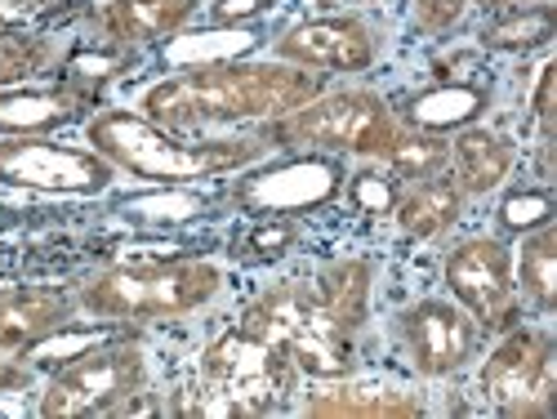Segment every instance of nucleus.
I'll return each mask as SVG.
<instances>
[{"instance_id":"nucleus-19","label":"nucleus","mask_w":557,"mask_h":419,"mask_svg":"<svg viewBox=\"0 0 557 419\" xmlns=\"http://www.w3.org/2000/svg\"><path fill=\"white\" fill-rule=\"evenodd\" d=\"M339 188V174L321 161H299V165H282L255 183H246L242 201L255 206L259 214H295L308 210L317 201H326Z\"/></svg>"},{"instance_id":"nucleus-15","label":"nucleus","mask_w":557,"mask_h":419,"mask_svg":"<svg viewBox=\"0 0 557 419\" xmlns=\"http://www.w3.org/2000/svg\"><path fill=\"white\" fill-rule=\"evenodd\" d=\"M201 10V0H103L95 10V27L116 50H144L178 36Z\"/></svg>"},{"instance_id":"nucleus-10","label":"nucleus","mask_w":557,"mask_h":419,"mask_svg":"<svg viewBox=\"0 0 557 419\" xmlns=\"http://www.w3.org/2000/svg\"><path fill=\"white\" fill-rule=\"evenodd\" d=\"M442 282L450 299L482 325V335H504L508 325L522 321L513 250L499 237H463L459 246H450L442 263Z\"/></svg>"},{"instance_id":"nucleus-5","label":"nucleus","mask_w":557,"mask_h":419,"mask_svg":"<svg viewBox=\"0 0 557 419\" xmlns=\"http://www.w3.org/2000/svg\"><path fill=\"white\" fill-rule=\"evenodd\" d=\"M299 389V366L255 335L237 331L219 335L197 366L188 415H272Z\"/></svg>"},{"instance_id":"nucleus-17","label":"nucleus","mask_w":557,"mask_h":419,"mask_svg":"<svg viewBox=\"0 0 557 419\" xmlns=\"http://www.w3.org/2000/svg\"><path fill=\"white\" fill-rule=\"evenodd\" d=\"M424 393L401 389V384H384V380H326V389H312L304 397V415L312 419H331V415H348V419H406V415H424Z\"/></svg>"},{"instance_id":"nucleus-13","label":"nucleus","mask_w":557,"mask_h":419,"mask_svg":"<svg viewBox=\"0 0 557 419\" xmlns=\"http://www.w3.org/2000/svg\"><path fill=\"white\" fill-rule=\"evenodd\" d=\"M95 108H99V89L76 76H63L59 85H10L0 89V138L50 134L59 125L95 116Z\"/></svg>"},{"instance_id":"nucleus-22","label":"nucleus","mask_w":557,"mask_h":419,"mask_svg":"<svg viewBox=\"0 0 557 419\" xmlns=\"http://www.w3.org/2000/svg\"><path fill=\"white\" fill-rule=\"evenodd\" d=\"M482 103H486V95L478 85H437V89H424V95H410L397 116H401V125L446 134V130L473 125Z\"/></svg>"},{"instance_id":"nucleus-27","label":"nucleus","mask_w":557,"mask_h":419,"mask_svg":"<svg viewBox=\"0 0 557 419\" xmlns=\"http://www.w3.org/2000/svg\"><path fill=\"white\" fill-rule=\"evenodd\" d=\"M299 237V227L286 219V214H263L255 227H250V237H242V255L246 259H276V255H286Z\"/></svg>"},{"instance_id":"nucleus-31","label":"nucleus","mask_w":557,"mask_h":419,"mask_svg":"<svg viewBox=\"0 0 557 419\" xmlns=\"http://www.w3.org/2000/svg\"><path fill=\"white\" fill-rule=\"evenodd\" d=\"M469 5L486 10V14H508V10H535V5H553V0H469Z\"/></svg>"},{"instance_id":"nucleus-16","label":"nucleus","mask_w":557,"mask_h":419,"mask_svg":"<svg viewBox=\"0 0 557 419\" xmlns=\"http://www.w3.org/2000/svg\"><path fill=\"white\" fill-rule=\"evenodd\" d=\"M518 165V144L486 125H463L446 138V174L463 197L499 193Z\"/></svg>"},{"instance_id":"nucleus-25","label":"nucleus","mask_w":557,"mask_h":419,"mask_svg":"<svg viewBox=\"0 0 557 419\" xmlns=\"http://www.w3.org/2000/svg\"><path fill=\"white\" fill-rule=\"evenodd\" d=\"M54 63V40L36 32H0V89L27 85Z\"/></svg>"},{"instance_id":"nucleus-29","label":"nucleus","mask_w":557,"mask_h":419,"mask_svg":"<svg viewBox=\"0 0 557 419\" xmlns=\"http://www.w3.org/2000/svg\"><path fill=\"white\" fill-rule=\"evenodd\" d=\"M32 384V366H23V357H0V393H18Z\"/></svg>"},{"instance_id":"nucleus-12","label":"nucleus","mask_w":557,"mask_h":419,"mask_svg":"<svg viewBox=\"0 0 557 419\" xmlns=\"http://www.w3.org/2000/svg\"><path fill=\"white\" fill-rule=\"evenodd\" d=\"M384 40L357 14H321V19H304L295 27H286L272 40V59L308 67V72H366L380 59Z\"/></svg>"},{"instance_id":"nucleus-14","label":"nucleus","mask_w":557,"mask_h":419,"mask_svg":"<svg viewBox=\"0 0 557 419\" xmlns=\"http://www.w3.org/2000/svg\"><path fill=\"white\" fill-rule=\"evenodd\" d=\"M76 299L59 286H5L0 291V357H23L67 331Z\"/></svg>"},{"instance_id":"nucleus-20","label":"nucleus","mask_w":557,"mask_h":419,"mask_svg":"<svg viewBox=\"0 0 557 419\" xmlns=\"http://www.w3.org/2000/svg\"><path fill=\"white\" fill-rule=\"evenodd\" d=\"M513 282H518L522 308H531L535 317H553L557 308V227L553 223L522 232V242L513 250Z\"/></svg>"},{"instance_id":"nucleus-23","label":"nucleus","mask_w":557,"mask_h":419,"mask_svg":"<svg viewBox=\"0 0 557 419\" xmlns=\"http://www.w3.org/2000/svg\"><path fill=\"white\" fill-rule=\"evenodd\" d=\"M397 183H414V178H429V174H442L446 170V134H433V130H414V125H401L388 157L380 161Z\"/></svg>"},{"instance_id":"nucleus-7","label":"nucleus","mask_w":557,"mask_h":419,"mask_svg":"<svg viewBox=\"0 0 557 419\" xmlns=\"http://www.w3.org/2000/svg\"><path fill=\"white\" fill-rule=\"evenodd\" d=\"M148 353L116 340L89 353H76L45 384L36 410L45 419H81V415H144L161 410L148 393Z\"/></svg>"},{"instance_id":"nucleus-3","label":"nucleus","mask_w":557,"mask_h":419,"mask_svg":"<svg viewBox=\"0 0 557 419\" xmlns=\"http://www.w3.org/2000/svg\"><path fill=\"white\" fill-rule=\"evenodd\" d=\"M223 291V268L210 259L125 263L108 268L76 291V312L103 325L121 321H174L206 308Z\"/></svg>"},{"instance_id":"nucleus-21","label":"nucleus","mask_w":557,"mask_h":419,"mask_svg":"<svg viewBox=\"0 0 557 419\" xmlns=\"http://www.w3.org/2000/svg\"><path fill=\"white\" fill-rule=\"evenodd\" d=\"M370 263L366 259H335V263H326L317 272V282H312V291H317V299L331 308V317L344 325L348 335H357L361 325H366V317H370Z\"/></svg>"},{"instance_id":"nucleus-32","label":"nucleus","mask_w":557,"mask_h":419,"mask_svg":"<svg viewBox=\"0 0 557 419\" xmlns=\"http://www.w3.org/2000/svg\"><path fill=\"white\" fill-rule=\"evenodd\" d=\"M5 223H14V210H0V227H5Z\"/></svg>"},{"instance_id":"nucleus-28","label":"nucleus","mask_w":557,"mask_h":419,"mask_svg":"<svg viewBox=\"0 0 557 419\" xmlns=\"http://www.w3.org/2000/svg\"><path fill=\"white\" fill-rule=\"evenodd\" d=\"M397 178L388 174V178H370V174H357L352 178V197L361 201V206H370V210H388L397 197Z\"/></svg>"},{"instance_id":"nucleus-8","label":"nucleus","mask_w":557,"mask_h":419,"mask_svg":"<svg viewBox=\"0 0 557 419\" xmlns=\"http://www.w3.org/2000/svg\"><path fill=\"white\" fill-rule=\"evenodd\" d=\"M478 393L495 415L548 419L557 397V340L544 325H508L478 370Z\"/></svg>"},{"instance_id":"nucleus-11","label":"nucleus","mask_w":557,"mask_h":419,"mask_svg":"<svg viewBox=\"0 0 557 419\" xmlns=\"http://www.w3.org/2000/svg\"><path fill=\"white\" fill-rule=\"evenodd\" d=\"M401 344L424 380H450L473 366L482 325L455 299H420L401 312Z\"/></svg>"},{"instance_id":"nucleus-4","label":"nucleus","mask_w":557,"mask_h":419,"mask_svg":"<svg viewBox=\"0 0 557 419\" xmlns=\"http://www.w3.org/2000/svg\"><path fill=\"white\" fill-rule=\"evenodd\" d=\"M242 331L282 348L299 375L312 380H344L357 366V335H348L344 325L331 317V308L317 299L312 282H276L259 299L246 304Z\"/></svg>"},{"instance_id":"nucleus-1","label":"nucleus","mask_w":557,"mask_h":419,"mask_svg":"<svg viewBox=\"0 0 557 419\" xmlns=\"http://www.w3.org/2000/svg\"><path fill=\"white\" fill-rule=\"evenodd\" d=\"M326 89V76L282 59H214L178 67L174 76L144 89L138 112L165 130H210L276 121Z\"/></svg>"},{"instance_id":"nucleus-2","label":"nucleus","mask_w":557,"mask_h":419,"mask_svg":"<svg viewBox=\"0 0 557 419\" xmlns=\"http://www.w3.org/2000/svg\"><path fill=\"white\" fill-rule=\"evenodd\" d=\"M85 144L95 152H103L121 174L144 178V183H165V188L237 174V170H246L272 152L259 134L188 138L183 130H165V125L148 121L144 112H121V108L89 116Z\"/></svg>"},{"instance_id":"nucleus-18","label":"nucleus","mask_w":557,"mask_h":419,"mask_svg":"<svg viewBox=\"0 0 557 419\" xmlns=\"http://www.w3.org/2000/svg\"><path fill=\"white\" fill-rule=\"evenodd\" d=\"M463 201H469V197H463L455 188V178L442 170V174L406 183V193L393 201V219H397V227L406 232L410 242H437V237H446V232L459 223Z\"/></svg>"},{"instance_id":"nucleus-30","label":"nucleus","mask_w":557,"mask_h":419,"mask_svg":"<svg viewBox=\"0 0 557 419\" xmlns=\"http://www.w3.org/2000/svg\"><path fill=\"white\" fill-rule=\"evenodd\" d=\"M272 5V0H219L214 5V19H246V14H263Z\"/></svg>"},{"instance_id":"nucleus-24","label":"nucleus","mask_w":557,"mask_h":419,"mask_svg":"<svg viewBox=\"0 0 557 419\" xmlns=\"http://www.w3.org/2000/svg\"><path fill=\"white\" fill-rule=\"evenodd\" d=\"M553 27H557L553 5L508 10V14H495V23L482 32V45H486V50H504V54H527V50H540V45H548Z\"/></svg>"},{"instance_id":"nucleus-6","label":"nucleus","mask_w":557,"mask_h":419,"mask_svg":"<svg viewBox=\"0 0 557 419\" xmlns=\"http://www.w3.org/2000/svg\"><path fill=\"white\" fill-rule=\"evenodd\" d=\"M401 130L397 108L375 89H321L304 108L263 121L259 138L268 148H308V152H344L361 161H384Z\"/></svg>"},{"instance_id":"nucleus-26","label":"nucleus","mask_w":557,"mask_h":419,"mask_svg":"<svg viewBox=\"0 0 557 419\" xmlns=\"http://www.w3.org/2000/svg\"><path fill=\"white\" fill-rule=\"evenodd\" d=\"M553 223V193H548V183H540V188H518V193H508L504 206H499V227L504 232H531V227H544Z\"/></svg>"},{"instance_id":"nucleus-9","label":"nucleus","mask_w":557,"mask_h":419,"mask_svg":"<svg viewBox=\"0 0 557 419\" xmlns=\"http://www.w3.org/2000/svg\"><path fill=\"white\" fill-rule=\"evenodd\" d=\"M121 178V170L95 152L54 144L50 134H10L0 138V183L23 193H59V197H99Z\"/></svg>"}]
</instances>
